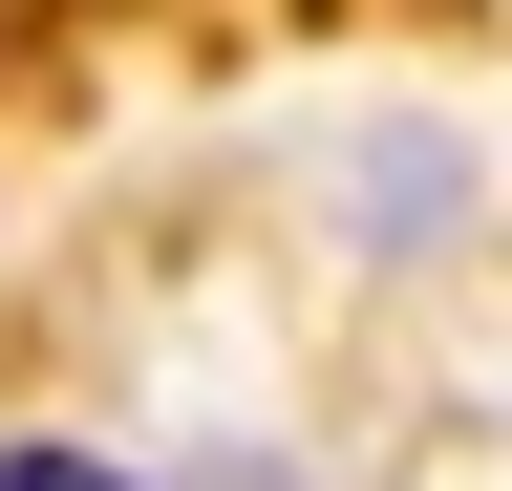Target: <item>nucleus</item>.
I'll list each match as a JSON object with an SVG mask.
<instances>
[{
  "label": "nucleus",
  "mask_w": 512,
  "mask_h": 491,
  "mask_svg": "<svg viewBox=\"0 0 512 491\" xmlns=\"http://www.w3.org/2000/svg\"><path fill=\"white\" fill-rule=\"evenodd\" d=\"M0 491H128V470H86V449H0Z\"/></svg>",
  "instance_id": "f257e3e1"
}]
</instances>
